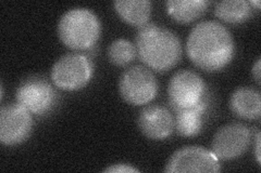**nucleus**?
Returning <instances> with one entry per match:
<instances>
[{
	"label": "nucleus",
	"instance_id": "0eeeda50",
	"mask_svg": "<svg viewBox=\"0 0 261 173\" xmlns=\"http://www.w3.org/2000/svg\"><path fill=\"white\" fill-rule=\"evenodd\" d=\"M251 141L250 129L241 122H231L220 128L212 140V150L220 160H233L248 150Z\"/></svg>",
	"mask_w": 261,
	"mask_h": 173
},
{
	"label": "nucleus",
	"instance_id": "ddd939ff",
	"mask_svg": "<svg viewBox=\"0 0 261 173\" xmlns=\"http://www.w3.org/2000/svg\"><path fill=\"white\" fill-rule=\"evenodd\" d=\"M230 109L236 116L254 120L261 116V96L256 89L242 87L235 90L230 98Z\"/></svg>",
	"mask_w": 261,
	"mask_h": 173
},
{
	"label": "nucleus",
	"instance_id": "6ab92c4d",
	"mask_svg": "<svg viewBox=\"0 0 261 173\" xmlns=\"http://www.w3.org/2000/svg\"><path fill=\"white\" fill-rule=\"evenodd\" d=\"M251 73H252V77L256 80V82L258 85H260V75H261V60L260 57L256 61V63L254 64V66L251 68Z\"/></svg>",
	"mask_w": 261,
	"mask_h": 173
},
{
	"label": "nucleus",
	"instance_id": "dca6fc26",
	"mask_svg": "<svg viewBox=\"0 0 261 173\" xmlns=\"http://www.w3.org/2000/svg\"><path fill=\"white\" fill-rule=\"evenodd\" d=\"M252 7L246 0H223L216 5L215 13L220 20L230 24H239L247 21Z\"/></svg>",
	"mask_w": 261,
	"mask_h": 173
},
{
	"label": "nucleus",
	"instance_id": "f03ea898",
	"mask_svg": "<svg viewBox=\"0 0 261 173\" xmlns=\"http://www.w3.org/2000/svg\"><path fill=\"white\" fill-rule=\"evenodd\" d=\"M135 47L141 61L159 73L173 68L182 56L177 35L156 23L148 22L138 29Z\"/></svg>",
	"mask_w": 261,
	"mask_h": 173
},
{
	"label": "nucleus",
	"instance_id": "1a4fd4ad",
	"mask_svg": "<svg viewBox=\"0 0 261 173\" xmlns=\"http://www.w3.org/2000/svg\"><path fill=\"white\" fill-rule=\"evenodd\" d=\"M33 128L31 113L19 103L4 105L0 109V142L13 146L30 137Z\"/></svg>",
	"mask_w": 261,
	"mask_h": 173
},
{
	"label": "nucleus",
	"instance_id": "f8f14e48",
	"mask_svg": "<svg viewBox=\"0 0 261 173\" xmlns=\"http://www.w3.org/2000/svg\"><path fill=\"white\" fill-rule=\"evenodd\" d=\"M208 107V96L195 106L187 109L173 110L175 112L174 128L182 136H195L201 132L203 127V115Z\"/></svg>",
	"mask_w": 261,
	"mask_h": 173
},
{
	"label": "nucleus",
	"instance_id": "9b49d317",
	"mask_svg": "<svg viewBox=\"0 0 261 173\" xmlns=\"http://www.w3.org/2000/svg\"><path fill=\"white\" fill-rule=\"evenodd\" d=\"M137 126L146 137L160 141L172 134L174 118L165 106L149 105L143 109L138 115Z\"/></svg>",
	"mask_w": 261,
	"mask_h": 173
},
{
	"label": "nucleus",
	"instance_id": "20e7f679",
	"mask_svg": "<svg viewBox=\"0 0 261 173\" xmlns=\"http://www.w3.org/2000/svg\"><path fill=\"white\" fill-rule=\"evenodd\" d=\"M93 74V63L86 55L68 53L54 64L50 76L56 87L64 91H76L88 85Z\"/></svg>",
	"mask_w": 261,
	"mask_h": 173
},
{
	"label": "nucleus",
	"instance_id": "4468645a",
	"mask_svg": "<svg viewBox=\"0 0 261 173\" xmlns=\"http://www.w3.org/2000/svg\"><path fill=\"white\" fill-rule=\"evenodd\" d=\"M113 6L120 18L132 26L141 28L150 19L152 4L149 0H117Z\"/></svg>",
	"mask_w": 261,
	"mask_h": 173
},
{
	"label": "nucleus",
	"instance_id": "aec40b11",
	"mask_svg": "<svg viewBox=\"0 0 261 173\" xmlns=\"http://www.w3.org/2000/svg\"><path fill=\"white\" fill-rule=\"evenodd\" d=\"M256 159H257V162L260 163L261 159H260V132L257 133V136H256Z\"/></svg>",
	"mask_w": 261,
	"mask_h": 173
},
{
	"label": "nucleus",
	"instance_id": "412c9836",
	"mask_svg": "<svg viewBox=\"0 0 261 173\" xmlns=\"http://www.w3.org/2000/svg\"><path fill=\"white\" fill-rule=\"evenodd\" d=\"M249 4L252 7V9H254V6L256 7L257 10L260 9V2H259V0H252V2H249Z\"/></svg>",
	"mask_w": 261,
	"mask_h": 173
},
{
	"label": "nucleus",
	"instance_id": "9d476101",
	"mask_svg": "<svg viewBox=\"0 0 261 173\" xmlns=\"http://www.w3.org/2000/svg\"><path fill=\"white\" fill-rule=\"evenodd\" d=\"M15 98L31 114L43 115L53 107L56 92L45 78L32 76L21 82L16 89Z\"/></svg>",
	"mask_w": 261,
	"mask_h": 173
},
{
	"label": "nucleus",
	"instance_id": "2eb2a0df",
	"mask_svg": "<svg viewBox=\"0 0 261 173\" xmlns=\"http://www.w3.org/2000/svg\"><path fill=\"white\" fill-rule=\"evenodd\" d=\"M166 5L171 18L178 23L187 24L205 14L209 3L205 0H169Z\"/></svg>",
	"mask_w": 261,
	"mask_h": 173
},
{
	"label": "nucleus",
	"instance_id": "f257e3e1",
	"mask_svg": "<svg viewBox=\"0 0 261 173\" xmlns=\"http://www.w3.org/2000/svg\"><path fill=\"white\" fill-rule=\"evenodd\" d=\"M186 53L195 66L205 72H218L233 60L234 40L221 23L202 21L187 37Z\"/></svg>",
	"mask_w": 261,
	"mask_h": 173
},
{
	"label": "nucleus",
	"instance_id": "39448f33",
	"mask_svg": "<svg viewBox=\"0 0 261 173\" xmlns=\"http://www.w3.org/2000/svg\"><path fill=\"white\" fill-rule=\"evenodd\" d=\"M119 92L122 98L130 105H145L156 97L158 81L148 67L135 65L121 75Z\"/></svg>",
	"mask_w": 261,
	"mask_h": 173
},
{
	"label": "nucleus",
	"instance_id": "423d86ee",
	"mask_svg": "<svg viewBox=\"0 0 261 173\" xmlns=\"http://www.w3.org/2000/svg\"><path fill=\"white\" fill-rule=\"evenodd\" d=\"M168 95L173 110L195 106L207 96L206 84L197 73L178 71L171 77Z\"/></svg>",
	"mask_w": 261,
	"mask_h": 173
},
{
	"label": "nucleus",
	"instance_id": "6e6552de",
	"mask_svg": "<svg viewBox=\"0 0 261 173\" xmlns=\"http://www.w3.org/2000/svg\"><path fill=\"white\" fill-rule=\"evenodd\" d=\"M165 171L168 173L221 171L220 161L215 154L202 146H185L171 156Z\"/></svg>",
	"mask_w": 261,
	"mask_h": 173
},
{
	"label": "nucleus",
	"instance_id": "7ed1b4c3",
	"mask_svg": "<svg viewBox=\"0 0 261 173\" xmlns=\"http://www.w3.org/2000/svg\"><path fill=\"white\" fill-rule=\"evenodd\" d=\"M61 43L71 50L85 51L100 37L101 24L98 16L86 8H73L64 12L58 23Z\"/></svg>",
	"mask_w": 261,
	"mask_h": 173
},
{
	"label": "nucleus",
	"instance_id": "a211bd4d",
	"mask_svg": "<svg viewBox=\"0 0 261 173\" xmlns=\"http://www.w3.org/2000/svg\"><path fill=\"white\" fill-rule=\"evenodd\" d=\"M103 172H109V173H136L140 172V170L130 166L127 163H116L111 164L110 167L103 169Z\"/></svg>",
	"mask_w": 261,
	"mask_h": 173
},
{
	"label": "nucleus",
	"instance_id": "f3484780",
	"mask_svg": "<svg viewBox=\"0 0 261 173\" xmlns=\"http://www.w3.org/2000/svg\"><path fill=\"white\" fill-rule=\"evenodd\" d=\"M136 47L127 39H117L108 48L109 61L117 66H126L136 56Z\"/></svg>",
	"mask_w": 261,
	"mask_h": 173
}]
</instances>
